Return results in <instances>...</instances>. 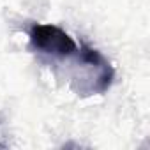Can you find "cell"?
<instances>
[{"label": "cell", "instance_id": "obj_1", "mask_svg": "<svg viewBox=\"0 0 150 150\" xmlns=\"http://www.w3.org/2000/svg\"><path fill=\"white\" fill-rule=\"evenodd\" d=\"M78 64L85 69V74L81 76L80 94L81 96H92V94H104L113 81L115 71L111 64L101 55V51L83 44L78 51Z\"/></svg>", "mask_w": 150, "mask_h": 150}, {"label": "cell", "instance_id": "obj_2", "mask_svg": "<svg viewBox=\"0 0 150 150\" xmlns=\"http://www.w3.org/2000/svg\"><path fill=\"white\" fill-rule=\"evenodd\" d=\"M28 37L35 51H41L51 57H72L78 51L74 39L55 25L35 23L32 25Z\"/></svg>", "mask_w": 150, "mask_h": 150}]
</instances>
